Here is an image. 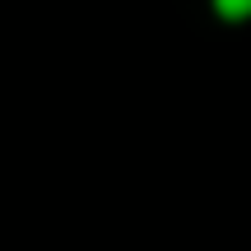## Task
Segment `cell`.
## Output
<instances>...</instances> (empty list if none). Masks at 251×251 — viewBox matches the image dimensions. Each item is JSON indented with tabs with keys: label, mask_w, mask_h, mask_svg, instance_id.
Segmentation results:
<instances>
[{
	"label": "cell",
	"mask_w": 251,
	"mask_h": 251,
	"mask_svg": "<svg viewBox=\"0 0 251 251\" xmlns=\"http://www.w3.org/2000/svg\"><path fill=\"white\" fill-rule=\"evenodd\" d=\"M219 19H251V0H214Z\"/></svg>",
	"instance_id": "obj_1"
}]
</instances>
